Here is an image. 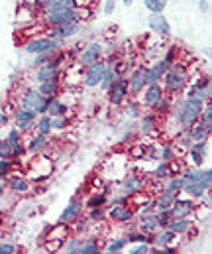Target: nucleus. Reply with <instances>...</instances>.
I'll use <instances>...</instances> for the list:
<instances>
[{
	"label": "nucleus",
	"mask_w": 212,
	"mask_h": 254,
	"mask_svg": "<svg viewBox=\"0 0 212 254\" xmlns=\"http://www.w3.org/2000/svg\"><path fill=\"white\" fill-rule=\"evenodd\" d=\"M83 247V239H79V237H71L67 239L65 243H63V249L67 251V253H77L79 254V249Z\"/></svg>",
	"instance_id": "35"
},
{
	"label": "nucleus",
	"mask_w": 212,
	"mask_h": 254,
	"mask_svg": "<svg viewBox=\"0 0 212 254\" xmlns=\"http://www.w3.org/2000/svg\"><path fill=\"white\" fill-rule=\"evenodd\" d=\"M108 101L112 107H120L128 101V79L126 77H118L110 87H108Z\"/></svg>",
	"instance_id": "9"
},
{
	"label": "nucleus",
	"mask_w": 212,
	"mask_h": 254,
	"mask_svg": "<svg viewBox=\"0 0 212 254\" xmlns=\"http://www.w3.org/2000/svg\"><path fill=\"white\" fill-rule=\"evenodd\" d=\"M42 2H43V0H22V4L30 6V8H32V10H36V12L42 8Z\"/></svg>",
	"instance_id": "47"
},
{
	"label": "nucleus",
	"mask_w": 212,
	"mask_h": 254,
	"mask_svg": "<svg viewBox=\"0 0 212 254\" xmlns=\"http://www.w3.org/2000/svg\"><path fill=\"white\" fill-rule=\"evenodd\" d=\"M8 121H10V117H8V113H0V128H4L8 125Z\"/></svg>",
	"instance_id": "48"
},
{
	"label": "nucleus",
	"mask_w": 212,
	"mask_h": 254,
	"mask_svg": "<svg viewBox=\"0 0 212 254\" xmlns=\"http://www.w3.org/2000/svg\"><path fill=\"white\" fill-rule=\"evenodd\" d=\"M24 50H26V54H30V56H38V54H45V52H59L61 46H59L55 40L43 36V38H34V40H30V42L24 46Z\"/></svg>",
	"instance_id": "8"
},
{
	"label": "nucleus",
	"mask_w": 212,
	"mask_h": 254,
	"mask_svg": "<svg viewBox=\"0 0 212 254\" xmlns=\"http://www.w3.org/2000/svg\"><path fill=\"white\" fill-rule=\"evenodd\" d=\"M151 251H155L151 245H147V243H140V245H136V247H130V253L132 254H140V253H151Z\"/></svg>",
	"instance_id": "42"
},
{
	"label": "nucleus",
	"mask_w": 212,
	"mask_h": 254,
	"mask_svg": "<svg viewBox=\"0 0 212 254\" xmlns=\"http://www.w3.org/2000/svg\"><path fill=\"white\" fill-rule=\"evenodd\" d=\"M12 158V146L8 144L6 138L0 140V160H10Z\"/></svg>",
	"instance_id": "40"
},
{
	"label": "nucleus",
	"mask_w": 212,
	"mask_h": 254,
	"mask_svg": "<svg viewBox=\"0 0 212 254\" xmlns=\"http://www.w3.org/2000/svg\"><path fill=\"white\" fill-rule=\"evenodd\" d=\"M140 109H141V105H138L136 101H130V105H128V115H130V117H140Z\"/></svg>",
	"instance_id": "46"
},
{
	"label": "nucleus",
	"mask_w": 212,
	"mask_h": 254,
	"mask_svg": "<svg viewBox=\"0 0 212 254\" xmlns=\"http://www.w3.org/2000/svg\"><path fill=\"white\" fill-rule=\"evenodd\" d=\"M126 247H128V241H126V237H118V239H110L108 241V245L102 249V251H106V253H122V251H126Z\"/></svg>",
	"instance_id": "29"
},
{
	"label": "nucleus",
	"mask_w": 212,
	"mask_h": 254,
	"mask_svg": "<svg viewBox=\"0 0 212 254\" xmlns=\"http://www.w3.org/2000/svg\"><path fill=\"white\" fill-rule=\"evenodd\" d=\"M6 190L14 195H26L30 191V180L24 178L22 174H16V166H14L12 174L6 178Z\"/></svg>",
	"instance_id": "15"
},
{
	"label": "nucleus",
	"mask_w": 212,
	"mask_h": 254,
	"mask_svg": "<svg viewBox=\"0 0 212 254\" xmlns=\"http://www.w3.org/2000/svg\"><path fill=\"white\" fill-rule=\"evenodd\" d=\"M67 127H69L67 117H57V119H51V128H53V130H65Z\"/></svg>",
	"instance_id": "41"
},
{
	"label": "nucleus",
	"mask_w": 212,
	"mask_h": 254,
	"mask_svg": "<svg viewBox=\"0 0 212 254\" xmlns=\"http://www.w3.org/2000/svg\"><path fill=\"white\" fill-rule=\"evenodd\" d=\"M193 227H195V221L189 217V219H171V223L167 225L169 231H173L177 237H185V235H191L193 233Z\"/></svg>",
	"instance_id": "21"
},
{
	"label": "nucleus",
	"mask_w": 212,
	"mask_h": 254,
	"mask_svg": "<svg viewBox=\"0 0 212 254\" xmlns=\"http://www.w3.org/2000/svg\"><path fill=\"white\" fill-rule=\"evenodd\" d=\"M47 115H49L51 119H57V117H67V115H69V105H67L65 101H61L59 97H53V99H49Z\"/></svg>",
	"instance_id": "25"
},
{
	"label": "nucleus",
	"mask_w": 212,
	"mask_h": 254,
	"mask_svg": "<svg viewBox=\"0 0 212 254\" xmlns=\"http://www.w3.org/2000/svg\"><path fill=\"white\" fill-rule=\"evenodd\" d=\"M189 134H191V140L197 142V140H209L211 138V127H207L205 123L197 121L191 128H187Z\"/></svg>",
	"instance_id": "27"
},
{
	"label": "nucleus",
	"mask_w": 212,
	"mask_h": 254,
	"mask_svg": "<svg viewBox=\"0 0 212 254\" xmlns=\"http://www.w3.org/2000/svg\"><path fill=\"white\" fill-rule=\"evenodd\" d=\"M201 123H205L207 127L212 128V105L211 101L209 103H205V107H203V113H201V119H199Z\"/></svg>",
	"instance_id": "36"
},
{
	"label": "nucleus",
	"mask_w": 212,
	"mask_h": 254,
	"mask_svg": "<svg viewBox=\"0 0 212 254\" xmlns=\"http://www.w3.org/2000/svg\"><path fill=\"white\" fill-rule=\"evenodd\" d=\"M49 144H51V140H49V136H47V134H40V132H36V134H32V136H30L26 150L38 156V154L45 152V150L49 148Z\"/></svg>",
	"instance_id": "19"
},
{
	"label": "nucleus",
	"mask_w": 212,
	"mask_h": 254,
	"mask_svg": "<svg viewBox=\"0 0 212 254\" xmlns=\"http://www.w3.org/2000/svg\"><path fill=\"white\" fill-rule=\"evenodd\" d=\"M141 93H143V95H141L140 105L143 109H149V111L167 95L161 83H149V85H145V89H143Z\"/></svg>",
	"instance_id": "10"
},
{
	"label": "nucleus",
	"mask_w": 212,
	"mask_h": 254,
	"mask_svg": "<svg viewBox=\"0 0 212 254\" xmlns=\"http://www.w3.org/2000/svg\"><path fill=\"white\" fill-rule=\"evenodd\" d=\"M36 128H38L40 134H47V136H51V132H53V128H51V117H49V115H38Z\"/></svg>",
	"instance_id": "30"
},
{
	"label": "nucleus",
	"mask_w": 212,
	"mask_h": 254,
	"mask_svg": "<svg viewBox=\"0 0 212 254\" xmlns=\"http://www.w3.org/2000/svg\"><path fill=\"white\" fill-rule=\"evenodd\" d=\"M201 184H203L205 188H209V190L212 188V170L211 168L203 172V180H201Z\"/></svg>",
	"instance_id": "44"
},
{
	"label": "nucleus",
	"mask_w": 212,
	"mask_h": 254,
	"mask_svg": "<svg viewBox=\"0 0 212 254\" xmlns=\"http://www.w3.org/2000/svg\"><path fill=\"white\" fill-rule=\"evenodd\" d=\"M140 132L149 136V134H157L159 132V117L153 113H147L140 119Z\"/></svg>",
	"instance_id": "22"
},
{
	"label": "nucleus",
	"mask_w": 212,
	"mask_h": 254,
	"mask_svg": "<svg viewBox=\"0 0 212 254\" xmlns=\"http://www.w3.org/2000/svg\"><path fill=\"white\" fill-rule=\"evenodd\" d=\"M169 65L171 64H167L165 60H157L151 65H147V69H149V83H161V79L167 73Z\"/></svg>",
	"instance_id": "24"
},
{
	"label": "nucleus",
	"mask_w": 212,
	"mask_h": 254,
	"mask_svg": "<svg viewBox=\"0 0 212 254\" xmlns=\"http://www.w3.org/2000/svg\"><path fill=\"white\" fill-rule=\"evenodd\" d=\"M138 231L145 235H155L159 231V223H157V213L149 211V213H141L138 217Z\"/></svg>",
	"instance_id": "17"
},
{
	"label": "nucleus",
	"mask_w": 212,
	"mask_h": 254,
	"mask_svg": "<svg viewBox=\"0 0 212 254\" xmlns=\"http://www.w3.org/2000/svg\"><path fill=\"white\" fill-rule=\"evenodd\" d=\"M116 2H118V0H104V14H106V16H112V14H114Z\"/></svg>",
	"instance_id": "45"
},
{
	"label": "nucleus",
	"mask_w": 212,
	"mask_h": 254,
	"mask_svg": "<svg viewBox=\"0 0 212 254\" xmlns=\"http://www.w3.org/2000/svg\"><path fill=\"white\" fill-rule=\"evenodd\" d=\"M151 178H153L155 182H165V180H169V178H171V172H169V162H161V164H159V166L153 170Z\"/></svg>",
	"instance_id": "31"
},
{
	"label": "nucleus",
	"mask_w": 212,
	"mask_h": 254,
	"mask_svg": "<svg viewBox=\"0 0 212 254\" xmlns=\"http://www.w3.org/2000/svg\"><path fill=\"white\" fill-rule=\"evenodd\" d=\"M209 191H211L209 188H205V186L199 184V182H185V186H183L181 193H185V195L191 197V199H203Z\"/></svg>",
	"instance_id": "26"
},
{
	"label": "nucleus",
	"mask_w": 212,
	"mask_h": 254,
	"mask_svg": "<svg viewBox=\"0 0 212 254\" xmlns=\"http://www.w3.org/2000/svg\"><path fill=\"white\" fill-rule=\"evenodd\" d=\"M0 209H2V197H0Z\"/></svg>",
	"instance_id": "51"
},
{
	"label": "nucleus",
	"mask_w": 212,
	"mask_h": 254,
	"mask_svg": "<svg viewBox=\"0 0 212 254\" xmlns=\"http://www.w3.org/2000/svg\"><path fill=\"white\" fill-rule=\"evenodd\" d=\"M100 251H102V247L96 243H83V247L79 249V254H98Z\"/></svg>",
	"instance_id": "39"
},
{
	"label": "nucleus",
	"mask_w": 212,
	"mask_h": 254,
	"mask_svg": "<svg viewBox=\"0 0 212 254\" xmlns=\"http://www.w3.org/2000/svg\"><path fill=\"white\" fill-rule=\"evenodd\" d=\"M134 215H136V211L128 201L126 203H112L106 211V219H110L114 223H120V225L130 223L134 219Z\"/></svg>",
	"instance_id": "6"
},
{
	"label": "nucleus",
	"mask_w": 212,
	"mask_h": 254,
	"mask_svg": "<svg viewBox=\"0 0 212 254\" xmlns=\"http://www.w3.org/2000/svg\"><path fill=\"white\" fill-rule=\"evenodd\" d=\"M122 2H124V6H132V2H134V0H122Z\"/></svg>",
	"instance_id": "50"
},
{
	"label": "nucleus",
	"mask_w": 212,
	"mask_h": 254,
	"mask_svg": "<svg viewBox=\"0 0 212 254\" xmlns=\"http://www.w3.org/2000/svg\"><path fill=\"white\" fill-rule=\"evenodd\" d=\"M57 52H45V54H38L36 56V60H34V67H42V65L49 64L51 62V58L55 56Z\"/></svg>",
	"instance_id": "38"
},
{
	"label": "nucleus",
	"mask_w": 212,
	"mask_h": 254,
	"mask_svg": "<svg viewBox=\"0 0 212 254\" xmlns=\"http://www.w3.org/2000/svg\"><path fill=\"white\" fill-rule=\"evenodd\" d=\"M14 166H18V164H14L12 160H0V178H4V180H6V178L12 174Z\"/></svg>",
	"instance_id": "37"
},
{
	"label": "nucleus",
	"mask_w": 212,
	"mask_h": 254,
	"mask_svg": "<svg viewBox=\"0 0 212 254\" xmlns=\"http://www.w3.org/2000/svg\"><path fill=\"white\" fill-rule=\"evenodd\" d=\"M195 209H197V205L191 197H179L177 195L169 207V213L173 219H189L195 215Z\"/></svg>",
	"instance_id": "7"
},
{
	"label": "nucleus",
	"mask_w": 212,
	"mask_h": 254,
	"mask_svg": "<svg viewBox=\"0 0 212 254\" xmlns=\"http://www.w3.org/2000/svg\"><path fill=\"white\" fill-rule=\"evenodd\" d=\"M177 241V235L169 229H159L153 235V249H161V251H173V243Z\"/></svg>",
	"instance_id": "18"
},
{
	"label": "nucleus",
	"mask_w": 212,
	"mask_h": 254,
	"mask_svg": "<svg viewBox=\"0 0 212 254\" xmlns=\"http://www.w3.org/2000/svg\"><path fill=\"white\" fill-rule=\"evenodd\" d=\"M6 193V180L4 178H0V197Z\"/></svg>",
	"instance_id": "49"
},
{
	"label": "nucleus",
	"mask_w": 212,
	"mask_h": 254,
	"mask_svg": "<svg viewBox=\"0 0 212 254\" xmlns=\"http://www.w3.org/2000/svg\"><path fill=\"white\" fill-rule=\"evenodd\" d=\"M14 121H16V128L24 134V132H32V128L36 127V121H38V115L34 111H28L24 107H18L14 111Z\"/></svg>",
	"instance_id": "13"
},
{
	"label": "nucleus",
	"mask_w": 212,
	"mask_h": 254,
	"mask_svg": "<svg viewBox=\"0 0 212 254\" xmlns=\"http://www.w3.org/2000/svg\"><path fill=\"white\" fill-rule=\"evenodd\" d=\"M147 26H149V30L157 36V38H167L169 34H171V24H169V20L165 18V14L163 12H157V14H147Z\"/></svg>",
	"instance_id": "11"
},
{
	"label": "nucleus",
	"mask_w": 212,
	"mask_h": 254,
	"mask_svg": "<svg viewBox=\"0 0 212 254\" xmlns=\"http://www.w3.org/2000/svg\"><path fill=\"white\" fill-rule=\"evenodd\" d=\"M203 107H205V103H203V101H199L197 97H185V99L177 105V109H173V111H171L175 125H177V127H181V130L191 128L197 121H199V119H201Z\"/></svg>",
	"instance_id": "1"
},
{
	"label": "nucleus",
	"mask_w": 212,
	"mask_h": 254,
	"mask_svg": "<svg viewBox=\"0 0 212 254\" xmlns=\"http://www.w3.org/2000/svg\"><path fill=\"white\" fill-rule=\"evenodd\" d=\"M88 219H90V223H102L106 219V209L104 207H92L88 213Z\"/></svg>",
	"instance_id": "34"
},
{
	"label": "nucleus",
	"mask_w": 212,
	"mask_h": 254,
	"mask_svg": "<svg viewBox=\"0 0 212 254\" xmlns=\"http://www.w3.org/2000/svg\"><path fill=\"white\" fill-rule=\"evenodd\" d=\"M143 188H145V180L140 178V176H126L124 182H122V195L126 197H132L136 193H143Z\"/></svg>",
	"instance_id": "20"
},
{
	"label": "nucleus",
	"mask_w": 212,
	"mask_h": 254,
	"mask_svg": "<svg viewBox=\"0 0 212 254\" xmlns=\"http://www.w3.org/2000/svg\"><path fill=\"white\" fill-rule=\"evenodd\" d=\"M83 211H85V203L81 201V199H71V203L61 211V215H59V221L57 223H63V225H75L79 219H81V215H83Z\"/></svg>",
	"instance_id": "12"
},
{
	"label": "nucleus",
	"mask_w": 212,
	"mask_h": 254,
	"mask_svg": "<svg viewBox=\"0 0 212 254\" xmlns=\"http://www.w3.org/2000/svg\"><path fill=\"white\" fill-rule=\"evenodd\" d=\"M126 79H128V95L140 97L141 91L145 89V85H149V69H147V65H136L134 71Z\"/></svg>",
	"instance_id": "4"
},
{
	"label": "nucleus",
	"mask_w": 212,
	"mask_h": 254,
	"mask_svg": "<svg viewBox=\"0 0 212 254\" xmlns=\"http://www.w3.org/2000/svg\"><path fill=\"white\" fill-rule=\"evenodd\" d=\"M108 191H102L100 195L98 193H94L86 203H85V209H92V207H104V203H106V199H108V195H106Z\"/></svg>",
	"instance_id": "33"
},
{
	"label": "nucleus",
	"mask_w": 212,
	"mask_h": 254,
	"mask_svg": "<svg viewBox=\"0 0 212 254\" xmlns=\"http://www.w3.org/2000/svg\"><path fill=\"white\" fill-rule=\"evenodd\" d=\"M102 50H104V46H102L100 42H90V44L83 50V54L79 56V65H81V67H86V65L100 62V60H102V54H104Z\"/></svg>",
	"instance_id": "14"
},
{
	"label": "nucleus",
	"mask_w": 212,
	"mask_h": 254,
	"mask_svg": "<svg viewBox=\"0 0 212 254\" xmlns=\"http://www.w3.org/2000/svg\"><path fill=\"white\" fill-rule=\"evenodd\" d=\"M143 6L147 12L157 14V12H165L167 8V0H143Z\"/></svg>",
	"instance_id": "32"
},
{
	"label": "nucleus",
	"mask_w": 212,
	"mask_h": 254,
	"mask_svg": "<svg viewBox=\"0 0 212 254\" xmlns=\"http://www.w3.org/2000/svg\"><path fill=\"white\" fill-rule=\"evenodd\" d=\"M22 107L28 111H34L36 115H47V107H49V99L43 97L38 89H28L24 91L22 99H20Z\"/></svg>",
	"instance_id": "3"
},
{
	"label": "nucleus",
	"mask_w": 212,
	"mask_h": 254,
	"mask_svg": "<svg viewBox=\"0 0 212 254\" xmlns=\"http://www.w3.org/2000/svg\"><path fill=\"white\" fill-rule=\"evenodd\" d=\"M63 85H61V77L59 79H51V81H45V83H40L38 85V91L47 97V99H53V97H59Z\"/></svg>",
	"instance_id": "23"
},
{
	"label": "nucleus",
	"mask_w": 212,
	"mask_h": 254,
	"mask_svg": "<svg viewBox=\"0 0 212 254\" xmlns=\"http://www.w3.org/2000/svg\"><path fill=\"white\" fill-rule=\"evenodd\" d=\"M106 67H108V64L102 62V60L96 62V64L86 65V67L83 69V85H85L86 89L98 87L100 81H102V77H104V73H106Z\"/></svg>",
	"instance_id": "5"
},
{
	"label": "nucleus",
	"mask_w": 212,
	"mask_h": 254,
	"mask_svg": "<svg viewBox=\"0 0 212 254\" xmlns=\"http://www.w3.org/2000/svg\"><path fill=\"white\" fill-rule=\"evenodd\" d=\"M61 77V67L53 65L51 62L42 67H36L34 71V81L40 85V83H45V81H51V79H59Z\"/></svg>",
	"instance_id": "16"
},
{
	"label": "nucleus",
	"mask_w": 212,
	"mask_h": 254,
	"mask_svg": "<svg viewBox=\"0 0 212 254\" xmlns=\"http://www.w3.org/2000/svg\"><path fill=\"white\" fill-rule=\"evenodd\" d=\"M165 182H167V184L163 186V193H169V195H173V197L181 195V190H183V186H185L183 176H171V178L165 180Z\"/></svg>",
	"instance_id": "28"
},
{
	"label": "nucleus",
	"mask_w": 212,
	"mask_h": 254,
	"mask_svg": "<svg viewBox=\"0 0 212 254\" xmlns=\"http://www.w3.org/2000/svg\"><path fill=\"white\" fill-rule=\"evenodd\" d=\"M18 251V247L14 245V243H4V241H0V254H14Z\"/></svg>",
	"instance_id": "43"
},
{
	"label": "nucleus",
	"mask_w": 212,
	"mask_h": 254,
	"mask_svg": "<svg viewBox=\"0 0 212 254\" xmlns=\"http://www.w3.org/2000/svg\"><path fill=\"white\" fill-rule=\"evenodd\" d=\"M161 81H163L161 85H163V89H165V93L169 97L181 95L185 91V87L189 85V71H187L183 62L177 60L175 64L169 65V69H167V73L163 75Z\"/></svg>",
	"instance_id": "2"
}]
</instances>
